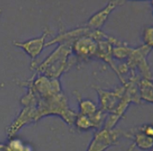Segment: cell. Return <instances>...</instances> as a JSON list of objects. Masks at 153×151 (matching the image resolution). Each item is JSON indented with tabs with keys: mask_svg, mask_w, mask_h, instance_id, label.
I'll list each match as a JSON object with an SVG mask.
<instances>
[{
	"mask_svg": "<svg viewBox=\"0 0 153 151\" xmlns=\"http://www.w3.org/2000/svg\"><path fill=\"white\" fill-rule=\"evenodd\" d=\"M71 46V44H59L41 64H31L30 67L35 70L36 74L51 79H59L73 63H76V57H72Z\"/></svg>",
	"mask_w": 153,
	"mask_h": 151,
	"instance_id": "obj_1",
	"label": "cell"
},
{
	"mask_svg": "<svg viewBox=\"0 0 153 151\" xmlns=\"http://www.w3.org/2000/svg\"><path fill=\"white\" fill-rule=\"evenodd\" d=\"M35 95L37 97V121H39L43 117L55 115L60 117L69 126H73L78 113L70 108L67 98L63 92L44 97L37 95L36 94Z\"/></svg>",
	"mask_w": 153,
	"mask_h": 151,
	"instance_id": "obj_2",
	"label": "cell"
},
{
	"mask_svg": "<svg viewBox=\"0 0 153 151\" xmlns=\"http://www.w3.org/2000/svg\"><path fill=\"white\" fill-rule=\"evenodd\" d=\"M152 48L145 45H141L138 47L132 48V52L124 62L130 73H136L139 71L142 76L141 78L147 80H153V73L152 68L148 63L147 58L152 52Z\"/></svg>",
	"mask_w": 153,
	"mask_h": 151,
	"instance_id": "obj_3",
	"label": "cell"
},
{
	"mask_svg": "<svg viewBox=\"0 0 153 151\" xmlns=\"http://www.w3.org/2000/svg\"><path fill=\"white\" fill-rule=\"evenodd\" d=\"M125 130L121 129L102 128L94 134L86 151H105L118 144L120 138L124 137Z\"/></svg>",
	"mask_w": 153,
	"mask_h": 151,
	"instance_id": "obj_4",
	"label": "cell"
},
{
	"mask_svg": "<svg viewBox=\"0 0 153 151\" xmlns=\"http://www.w3.org/2000/svg\"><path fill=\"white\" fill-rule=\"evenodd\" d=\"M97 92L100 109L104 111L108 114L113 113L118 107L126 92V85L121 84L111 90H105L99 87H94Z\"/></svg>",
	"mask_w": 153,
	"mask_h": 151,
	"instance_id": "obj_5",
	"label": "cell"
},
{
	"mask_svg": "<svg viewBox=\"0 0 153 151\" xmlns=\"http://www.w3.org/2000/svg\"><path fill=\"white\" fill-rule=\"evenodd\" d=\"M71 47L76 62H86L97 57L98 42L90 35L79 38L73 42Z\"/></svg>",
	"mask_w": 153,
	"mask_h": 151,
	"instance_id": "obj_6",
	"label": "cell"
},
{
	"mask_svg": "<svg viewBox=\"0 0 153 151\" xmlns=\"http://www.w3.org/2000/svg\"><path fill=\"white\" fill-rule=\"evenodd\" d=\"M52 34V31L48 27H46L40 37L33 38L25 41H13L14 46L19 47L22 51H24L29 56L32 62L41 54L43 49L46 47V39L49 34Z\"/></svg>",
	"mask_w": 153,
	"mask_h": 151,
	"instance_id": "obj_7",
	"label": "cell"
},
{
	"mask_svg": "<svg viewBox=\"0 0 153 151\" xmlns=\"http://www.w3.org/2000/svg\"><path fill=\"white\" fill-rule=\"evenodd\" d=\"M125 4L124 1H109L107 5L103 7L102 10L97 11L95 14H93L87 22L84 24L86 27H88L93 30H101L102 27L104 26L106 21H108V18L109 15L119 6H121Z\"/></svg>",
	"mask_w": 153,
	"mask_h": 151,
	"instance_id": "obj_8",
	"label": "cell"
},
{
	"mask_svg": "<svg viewBox=\"0 0 153 151\" xmlns=\"http://www.w3.org/2000/svg\"><path fill=\"white\" fill-rule=\"evenodd\" d=\"M124 137H126L132 141V145L127 151H132L135 148H139L141 150H151L153 148V138L148 137L141 130L140 125L125 130Z\"/></svg>",
	"mask_w": 153,
	"mask_h": 151,
	"instance_id": "obj_9",
	"label": "cell"
},
{
	"mask_svg": "<svg viewBox=\"0 0 153 151\" xmlns=\"http://www.w3.org/2000/svg\"><path fill=\"white\" fill-rule=\"evenodd\" d=\"M74 94H75L76 100L78 101L79 113L84 114V115H87V116H91L92 114H94L96 112H97L99 107L97 106V104H95L91 100L83 99L77 91H75Z\"/></svg>",
	"mask_w": 153,
	"mask_h": 151,
	"instance_id": "obj_10",
	"label": "cell"
},
{
	"mask_svg": "<svg viewBox=\"0 0 153 151\" xmlns=\"http://www.w3.org/2000/svg\"><path fill=\"white\" fill-rule=\"evenodd\" d=\"M139 92L142 101L153 104V82L152 80L141 78L139 81Z\"/></svg>",
	"mask_w": 153,
	"mask_h": 151,
	"instance_id": "obj_11",
	"label": "cell"
},
{
	"mask_svg": "<svg viewBox=\"0 0 153 151\" xmlns=\"http://www.w3.org/2000/svg\"><path fill=\"white\" fill-rule=\"evenodd\" d=\"M132 48L127 43L120 41L113 48V58L118 60H126L132 52Z\"/></svg>",
	"mask_w": 153,
	"mask_h": 151,
	"instance_id": "obj_12",
	"label": "cell"
},
{
	"mask_svg": "<svg viewBox=\"0 0 153 151\" xmlns=\"http://www.w3.org/2000/svg\"><path fill=\"white\" fill-rule=\"evenodd\" d=\"M74 125L81 131H87V130L93 129V124L91 120V118L87 115H84L81 113H78L76 116Z\"/></svg>",
	"mask_w": 153,
	"mask_h": 151,
	"instance_id": "obj_13",
	"label": "cell"
},
{
	"mask_svg": "<svg viewBox=\"0 0 153 151\" xmlns=\"http://www.w3.org/2000/svg\"><path fill=\"white\" fill-rule=\"evenodd\" d=\"M9 148L11 151H33L30 145L24 144V143L18 138H10L8 144Z\"/></svg>",
	"mask_w": 153,
	"mask_h": 151,
	"instance_id": "obj_14",
	"label": "cell"
},
{
	"mask_svg": "<svg viewBox=\"0 0 153 151\" xmlns=\"http://www.w3.org/2000/svg\"><path fill=\"white\" fill-rule=\"evenodd\" d=\"M141 37L144 42L143 45L153 49V25H148L144 27Z\"/></svg>",
	"mask_w": 153,
	"mask_h": 151,
	"instance_id": "obj_15",
	"label": "cell"
},
{
	"mask_svg": "<svg viewBox=\"0 0 153 151\" xmlns=\"http://www.w3.org/2000/svg\"><path fill=\"white\" fill-rule=\"evenodd\" d=\"M141 130L144 131L148 137L153 138V124H144L140 125Z\"/></svg>",
	"mask_w": 153,
	"mask_h": 151,
	"instance_id": "obj_16",
	"label": "cell"
},
{
	"mask_svg": "<svg viewBox=\"0 0 153 151\" xmlns=\"http://www.w3.org/2000/svg\"><path fill=\"white\" fill-rule=\"evenodd\" d=\"M151 4H152V15H153V0L151 1Z\"/></svg>",
	"mask_w": 153,
	"mask_h": 151,
	"instance_id": "obj_17",
	"label": "cell"
},
{
	"mask_svg": "<svg viewBox=\"0 0 153 151\" xmlns=\"http://www.w3.org/2000/svg\"><path fill=\"white\" fill-rule=\"evenodd\" d=\"M150 151H153V148H152V150H150Z\"/></svg>",
	"mask_w": 153,
	"mask_h": 151,
	"instance_id": "obj_18",
	"label": "cell"
},
{
	"mask_svg": "<svg viewBox=\"0 0 153 151\" xmlns=\"http://www.w3.org/2000/svg\"><path fill=\"white\" fill-rule=\"evenodd\" d=\"M152 82H153V80H152Z\"/></svg>",
	"mask_w": 153,
	"mask_h": 151,
	"instance_id": "obj_19",
	"label": "cell"
}]
</instances>
